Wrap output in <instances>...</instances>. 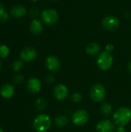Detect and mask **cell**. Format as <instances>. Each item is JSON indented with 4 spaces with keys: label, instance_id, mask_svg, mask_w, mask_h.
<instances>
[{
    "label": "cell",
    "instance_id": "obj_1",
    "mask_svg": "<svg viewBox=\"0 0 131 132\" xmlns=\"http://www.w3.org/2000/svg\"><path fill=\"white\" fill-rule=\"evenodd\" d=\"M113 120L117 127H124L131 121V110L127 107L118 108L113 114Z\"/></svg>",
    "mask_w": 131,
    "mask_h": 132
},
{
    "label": "cell",
    "instance_id": "obj_2",
    "mask_svg": "<svg viewBox=\"0 0 131 132\" xmlns=\"http://www.w3.org/2000/svg\"><path fill=\"white\" fill-rule=\"evenodd\" d=\"M52 126L50 117L46 114H40L36 117L33 121V127L38 132L47 131Z\"/></svg>",
    "mask_w": 131,
    "mask_h": 132
},
{
    "label": "cell",
    "instance_id": "obj_3",
    "mask_svg": "<svg viewBox=\"0 0 131 132\" xmlns=\"http://www.w3.org/2000/svg\"><path fill=\"white\" fill-rule=\"evenodd\" d=\"M113 63V58L110 53L107 51L101 52L97 59V65L98 68L101 70L106 71L111 68Z\"/></svg>",
    "mask_w": 131,
    "mask_h": 132
},
{
    "label": "cell",
    "instance_id": "obj_4",
    "mask_svg": "<svg viewBox=\"0 0 131 132\" xmlns=\"http://www.w3.org/2000/svg\"><path fill=\"white\" fill-rule=\"evenodd\" d=\"M106 97V89L101 84H95L90 90V97L95 102L99 103L104 100Z\"/></svg>",
    "mask_w": 131,
    "mask_h": 132
},
{
    "label": "cell",
    "instance_id": "obj_5",
    "mask_svg": "<svg viewBox=\"0 0 131 132\" xmlns=\"http://www.w3.org/2000/svg\"><path fill=\"white\" fill-rule=\"evenodd\" d=\"M59 13L53 9H46L41 12V19L47 25L56 24L59 21Z\"/></svg>",
    "mask_w": 131,
    "mask_h": 132
},
{
    "label": "cell",
    "instance_id": "obj_6",
    "mask_svg": "<svg viewBox=\"0 0 131 132\" xmlns=\"http://www.w3.org/2000/svg\"><path fill=\"white\" fill-rule=\"evenodd\" d=\"M89 121V114L85 110H78L72 115V121L76 126H83Z\"/></svg>",
    "mask_w": 131,
    "mask_h": 132
},
{
    "label": "cell",
    "instance_id": "obj_7",
    "mask_svg": "<svg viewBox=\"0 0 131 132\" xmlns=\"http://www.w3.org/2000/svg\"><path fill=\"white\" fill-rule=\"evenodd\" d=\"M120 26V20L114 15L105 16L102 20V26L107 31H114Z\"/></svg>",
    "mask_w": 131,
    "mask_h": 132
},
{
    "label": "cell",
    "instance_id": "obj_8",
    "mask_svg": "<svg viewBox=\"0 0 131 132\" xmlns=\"http://www.w3.org/2000/svg\"><path fill=\"white\" fill-rule=\"evenodd\" d=\"M53 95L58 101H64L69 97V90L63 84H58L54 87Z\"/></svg>",
    "mask_w": 131,
    "mask_h": 132
},
{
    "label": "cell",
    "instance_id": "obj_9",
    "mask_svg": "<svg viewBox=\"0 0 131 132\" xmlns=\"http://www.w3.org/2000/svg\"><path fill=\"white\" fill-rule=\"evenodd\" d=\"M37 56V51L34 47L27 46L24 48L20 53V58L25 62H32Z\"/></svg>",
    "mask_w": 131,
    "mask_h": 132
},
{
    "label": "cell",
    "instance_id": "obj_10",
    "mask_svg": "<svg viewBox=\"0 0 131 132\" xmlns=\"http://www.w3.org/2000/svg\"><path fill=\"white\" fill-rule=\"evenodd\" d=\"M96 130L97 132H114L116 131V126L110 120H102L97 125Z\"/></svg>",
    "mask_w": 131,
    "mask_h": 132
},
{
    "label": "cell",
    "instance_id": "obj_11",
    "mask_svg": "<svg viewBox=\"0 0 131 132\" xmlns=\"http://www.w3.org/2000/svg\"><path fill=\"white\" fill-rule=\"evenodd\" d=\"M45 65L50 72L58 71L61 66L59 60L55 56H49L48 57H46Z\"/></svg>",
    "mask_w": 131,
    "mask_h": 132
},
{
    "label": "cell",
    "instance_id": "obj_12",
    "mask_svg": "<svg viewBox=\"0 0 131 132\" xmlns=\"http://www.w3.org/2000/svg\"><path fill=\"white\" fill-rule=\"evenodd\" d=\"M26 87L28 89V90L30 93L32 94H36L39 93L41 90L42 88V83L40 81L39 79L33 77V78H30L28 81H27V84H26Z\"/></svg>",
    "mask_w": 131,
    "mask_h": 132
},
{
    "label": "cell",
    "instance_id": "obj_13",
    "mask_svg": "<svg viewBox=\"0 0 131 132\" xmlns=\"http://www.w3.org/2000/svg\"><path fill=\"white\" fill-rule=\"evenodd\" d=\"M44 26L42 21L37 19H34L32 20L29 25V30L31 33L33 35H39L43 31Z\"/></svg>",
    "mask_w": 131,
    "mask_h": 132
},
{
    "label": "cell",
    "instance_id": "obj_14",
    "mask_svg": "<svg viewBox=\"0 0 131 132\" xmlns=\"http://www.w3.org/2000/svg\"><path fill=\"white\" fill-rule=\"evenodd\" d=\"M15 94V87L9 84H6L2 86L0 88V94L5 99H9L13 97Z\"/></svg>",
    "mask_w": 131,
    "mask_h": 132
},
{
    "label": "cell",
    "instance_id": "obj_15",
    "mask_svg": "<svg viewBox=\"0 0 131 132\" xmlns=\"http://www.w3.org/2000/svg\"><path fill=\"white\" fill-rule=\"evenodd\" d=\"M26 12L27 10L25 7L22 5H15L10 10V14L12 15V16L17 19L22 18L23 16L25 15Z\"/></svg>",
    "mask_w": 131,
    "mask_h": 132
},
{
    "label": "cell",
    "instance_id": "obj_16",
    "mask_svg": "<svg viewBox=\"0 0 131 132\" xmlns=\"http://www.w3.org/2000/svg\"><path fill=\"white\" fill-rule=\"evenodd\" d=\"M85 50L87 54L90 56H96L100 53V52L101 50V46L97 43H90L86 46Z\"/></svg>",
    "mask_w": 131,
    "mask_h": 132
},
{
    "label": "cell",
    "instance_id": "obj_17",
    "mask_svg": "<svg viewBox=\"0 0 131 132\" xmlns=\"http://www.w3.org/2000/svg\"><path fill=\"white\" fill-rule=\"evenodd\" d=\"M69 122L68 117L65 115H60L54 119V124L57 128H64Z\"/></svg>",
    "mask_w": 131,
    "mask_h": 132
},
{
    "label": "cell",
    "instance_id": "obj_18",
    "mask_svg": "<svg viewBox=\"0 0 131 132\" xmlns=\"http://www.w3.org/2000/svg\"><path fill=\"white\" fill-rule=\"evenodd\" d=\"M100 111L105 116H110L113 112V107L107 102H103L100 106Z\"/></svg>",
    "mask_w": 131,
    "mask_h": 132
},
{
    "label": "cell",
    "instance_id": "obj_19",
    "mask_svg": "<svg viewBox=\"0 0 131 132\" xmlns=\"http://www.w3.org/2000/svg\"><path fill=\"white\" fill-rule=\"evenodd\" d=\"M47 106V102L46 101L42 98V97H40V98H38L36 101V108L39 110V111H43L46 109Z\"/></svg>",
    "mask_w": 131,
    "mask_h": 132
},
{
    "label": "cell",
    "instance_id": "obj_20",
    "mask_svg": "<svg viewBox=\"0 0 131 132\" xmlns=\"http://www.w3.org/2000/svg\"><path fill=\"white\" fill-rule=\"evenodd\" d=\"M10 53V50L8 46L6 45H0V58L5 59L6 58Z\"/></svg>",
    "mask_w": 131,
    "mask_h": 132
},
{
    "label": "cell",
    "instance_id": "obj_21",
    "mask_svg": "<svg viewBox=\"0 0 131 132\" xmlns=\"http://www.w3.org/2000/svg\"><path fill=\"white\" fill-rule=\"evenodd\" d=\"M22 68H23V62H22V60H15V61L13 62V63H12V69H13L14 71L19 72Z\"/></svg>",
    "mask_w": 131,
    "mask_h": 132
},
{
    "label": "cell",
    "instance_id": "obj_22",
    "mask_svg": "<svg viewBox=\"0 0 131 132\" xmlns=\"http://www.w3.org/2000/svg\"><path fill=\"white\" fill-rule=\"evenodd\" d=\"M71 100L74 103H80L83 100V94L80 92H75L72 94Z\"/></svg>",
    "mask_w": 131,
    "mask_h": 132
},
{
    "label": "cell",
    "instance_id": "obj_23",
    "mask_svg": "<svg viewBox=\"0 0 131 132\" xmlns=\"http://www.w3.org/2000/svg\"><path fill=\"white\" fill-rule=\"evenodd\" d=\"M24 81V77L21 74L15 75L13 77V82L16 84H21Z\"/></svg>",
    "mask_w": 131,
    "mask_h": 132
},
{
    "label": "cell",
    "instance_id": "obj_24",
    "mask_svg": "<svg viewBox=\"0 0 131 132\" xmlns=\"http://www.w3.org/2000/svg\"><path fill=\"white\" fill-rule=\"evenodd\" d=\"M8 19H9V13L5 10L2 14H0V21L6 22L7 20H8Z\"/></svg>",
    "mask_w": 131,
    "mask_h": 132
},
{
    "label": "cell",
    "instance_id": "obj_25",
    "mask_svg": "<svg viewBox=\"0 0 131 132\" xmlns=\"http://www.w3.org/2000/svg\"><path fill=\"white\" fill-rule=\"evenodd\" d=\"M46 80L47 83H49V84H53V83L54 82V77H53V75H51V74H49V75L46 76Z\"/></svg>",
    "mask_w": 131,
    "mask_h": 132
},
{
    "label": "cell",
    "instance_id": "obj_26",
    "mask_svg": "<svg viewBox=\"0 0 131 132\" xmlns=\"http://www.w3.org/2000/svg\"><path fill=\"white\" fill-rule=\"evenodd\" d=\"M30 14H31L32 16L36 17V16H37V15L39 14V10L36 9H32L31 11H30Z\"/></svg>",
    "mask_w": 131,
    "mask_h": 132
},
{
    "label": "cell",
    "instance_id": "obj_27",
    "mask_svg": "<svg viewBox=\"0 0 131 132\" xmlns=\"http://www.w3.org/2000/svg\"><path fill=\"white\" fill-rule=\"evenodd\" d=\"M113 50V46L112 44L109 43V44H107V45L106 46V51H107V52L111 53Z\"/></svg>",
    "mask_w": 131,
    "mask_h": 132
},
{
    "label": "cell",
    "instance_id": "obj_28",
    "mask_svg": "<svg viewBox=\"0 0 131 132\" xmlns=\"http://www.w3.org/2000/svg\"><path fill=\"white\" fill-rule=\"evenodd\" d=\"M117 132H127L124 127H118L117 128Z\"/></svg>",
    "mask_w": 131,
    "mask_h": 132
},
{
    "label": "cell",
    "instance_id": "obj_29",
    "mask_svg": "<svg viewBox=\"0 0 131 132\" xmlns=\"http://www.w3.org/2000/svg\"><path fill=\"white\" fill-rule=\"evenodd\" d=\"M4 11H5L4 5H3V3L2 2H0V14H2Z\"/></svg>",
    "mask_w": 131,
    "mask_h": 132
},
{
    "label": "cell",
    "instance_id": "obj_30",
    "mask_svg": "<svg viewBox=\"0 0 131 132\" xmlns=\"http://www.w3.org/2000/svg\"><path fill=\"white\" fill-rule=\"evenodd\" d=\"M128 70L131 73V62L128 64Z\"/></svg>",
    "mask_w": 131,
    "mask_h": 132
},
{
    "label": "cell",
    "instance_id": "obj_31",
    "mask_svg": "<svg viewBox=\"0 0 131 132\" xmlns=\"http://www.w3.org/2000/svg\"><path fill=\"white\" fill-rule=\"evenodd\" d=\"M2 69V62H1V60H0V70Z\"/></svg>",
    "mask_w": 131,
    "mask_h": 132
},
{
    "label": "cell",
    "instance_id": "obj_32",
    "mask_svg": "<svg viewBox=\"0 0 131 132\" xmlns=\"http://www.w3.org/2000/svg\"><path fill=\"white\" fill-rule=\"evenodd\" d=\"M0 132H4L3 129H2V128H0Z\"/></svg>",
    "mask_w": 131,
    "mask_h": 132
},
{
    "label": "cell",
    "instance_id": "obj_33",
    "mask_svg": "<svg viewBox=\"0 0 131 132\" xmlns=\"http://www.w3.org/2000/svg\"><path fill=\"white\" fill-rule=\"evenodd\" d=\"M31 1H32V2H37L38 0H31Z\"/></svg>",
    "mask_w": 131,
    "mask_h": 132
},
{
    "label": "cell",
    "instance_id": "obj_34",
    "mask_svg": "<svg viewBox=\"0 0 131 132\" xmlns=\"http://www.w3.org/2000/svg\"><path fill=\"white\" fill-rule=\"evenodd\" d=\"M51 1H57V0H51Z\"/></svg>",
    "mask_w": 131,
    "mask_h": 132
}]
</instances>
